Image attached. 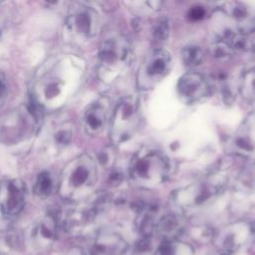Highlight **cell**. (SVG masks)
Masks as SVG:
<instances>
[{"instance_id": "6da1fadb", "label": "cell", "mask_w": 255, "mask_h": 255, "mask_svg": "<svg viewBox=\"0 0 255 255\" xmlns=\"http://www.w3.org/2000/svg\"><path fill=\"white\" fill-rule=\"evenodd\" d=\"M97 164L89 154H81L70 160L64 167L59 181L62 197L76 200L88 194L98 178Z\"/></svg>"}, {"instance_id": "7a4b0ae2", "label": "cell", "mask_w": 255, "mask_h": 255, "mask_svg": "<svg viewBox=\"0 0 255 255\" xmlns=\"http://www.w3.org/2000/svg\"><path fill=\"white\" fill-rule=\"evenodd\" d=\"M167 158L158 151H138L130 163L131 180L142 187H154L163 183L169 174Z\"/></svg>"}, {"instance_id": "3957f363", "label": "cell", "mask_w": 255, "mask_h": 255, "mask_svg": "<svg viewBox=\"0 0 255 255\" xmlns=\"http://www.w3.org/2000/svg\"><path fill=\"white\" fill-rule=\"evenodd\" d=\"M140 122L139 101L135 96L123 98L115 108L111 121V140L120 144L129 139L136 131Z\"/></svg>"}, {"instance_id": "277c9868", "label": "cell", "mask_w": 255, "mask_h": 255, "mask_svg": "<svg viewBox=\"0 0 255 255\" xmlns=\"http://www.w3.org/2000/svg\"><path fill=\"white\" fill-rule=\"evenodd\" d=\"M131 58V45L124 35L109 36L102 41L99 59L103 72L119 75L128 67Z\"/></svg>"}, {"instance_id": "5b68a950", "label": "cell", "mask_w": 255, "mask_h": 255, "mask_svg": "<svg viewBox=\"0 0 255 255\" xmlns=\"http://www.w3.org/2000/svg\"><path fill=\"white\" fill-rule=\"evenodd\" d=\"M172 58L164 49L150 51L141 62L136 74V86L141 91L155 87L170 71Z\"/></svg>"}, {"instance_id": "8992f818", "label": "cell", "mask_w": 255, "mask_h": 255, "mask_svg": "<svg viewBox=\"0 0 255 255\" xmlns=\"http://www.w3.org/2000/svg\"><path fill=\"white\" fill-rule=\"evenodd\" d=\"M66 28L77 40L92 39L100 30V16L94 8L82 3H75L69 9Z\"/></svg>"}, {"instance_id": "52a82bcc", "label": "cell", "mask_w": 255, "mask_h": 255, "mask_svg": "<svg viewBox=\"0 0 255 255\" xmlns=\"http://www.w3.org/2000/svg\"><path fill=\"white\" fill-rule=\"evenodd\" d=\"M177 93L184 104L193 105L205 100L211 93V87L203 75L188 72L179 78Z\"/></svg>"}, {"instance_id": "ba28073f", "label": "cell", "mask_w": 255, "mask_h": 255, "mask_svg": "<svg viewBox=\"0 0 255 255\" xmlns=\"http://www.w3.org/2000/svg\"><path fill=\"white\" fill-rule=\"evenodd\" d=\"M228 148L239 156H252L255 154V113L250 114L231 136Z\"/></svg>"}, {"instance_id": "9c48e42d", "label": "cell", "mask_w": 255, "mask_h": 255, "mask_svg": "<svg viewBox=\"0 0 255 255\" xmlns=\"http://www.w3.org/2000/svg\"><path fill=\"white\" fill-rule=\"evenodd\" d=\"M25 187L16 179L0 181V209L7 216L17 215L25 203Z\"/></svg>"}, {"instance_id": "30bf717a", "label": "cell", "mask_w": 255, "mask_h": 255, "mask_svg": "<svg viewBox=\"0 0 255 255\" xmlns=\"http://www.w3.org/2000/svg\"><path fill=\"white\" fill-rule=\"evenodd\" d=\"M221 188L207 178L206 181L192 183L173 193L174 200L180 205H200L217 194Z\"/></svg>"}, {"instance_id": "8fae6325", "label": "cell", "mask_w": 255, "mask_h": 255, "mask_svg": "<svg viewBox=\"0 0 255 255\" xmlns=\"http://www.w3.org/2000/svg\"><path fill=\"white\" fill-rule=\"evenodd\" d=\"M107 101L101 99L91 104L84 113L83 125L85 131L89 135H98L106 128L108 121V105Z\"/></svg>"}, {"instance_id": "7c38bea8", "label": "cell", "mask_w": 255, "mask_h": 255, "mask_svg": "<svg viewBox=\"0 0 255 255\" xmlns=\"http://www.w3.org/2000/svg\"><path fill=\"white\" fill-rule=\"evenodd\" d=\"M236 22V30L243 35L255 31V14L245 4L240 2L224 3L223 8Z\"/></svg>"}, {"instance_id": "4fadbf2b", "label": "cell", "mask_w": 255, "mask_h": 255, "mask_svg": "<svg viewBox=\"0 0 255 255\" xmlns=\"http://www.w3.org/2000/svg\"><path fill=\"white\" fill-rule=\"evenodd\" d=\"M127 249L126 242L118 235H104L98 238L92 255H122Z\"/></svg>"}, {"instance_id": "5bb4252c", "label": "cell", "mask_w": 255, "mask_h": 255, "mask_svg": "<svg viewBox=\"0 0 255 255\" xmlns=\"http://www.w3.org/2000/svg\"><path fill=\"white\" fill-rule=\"evenodd\" d=\"M220 39L225 41L231 47L234 53H242L251 49V42L249 41L247 36L241 34L236 29H224Z\"/></svg>"}, {"instance_id": "9a60e30c", "label": "cell", "mask_w": 255, "mask_h": 255, "mask_svg": "<svg viewBox=\"0 0 255 255\" xmlns=\"http://www.w3.org/2000/svg\"><path fill=\"white\" fill-rule=\"evenodd\" d=\"M239 93L250 104H255V67L245 71L240 78Z\"/></svg>"}, {"instance_id": "2e32d148", "label": "cell", "mask_w": 255, "mask_h": 255, "mask_svg": "<svg viewBox=\"0 0 255 255\" xmlns=\"http://www.w3.org/2000/svg\"><path fill=\"white\" fill-rule=\"evenodd\" d=\"M181 57L187 67H196L203 60V51L199 46L187 45L182 49Z\"/></svg>"}, {"instance_id": "e0dca14e", "label": "cell", "mask_w": 255, "mask_h": 255, "mask_svg": "<svg viewBox=\"0 0 255 255\" xmlns=\"http://www.w3.org/2000/svg\"><path fill=\"white\" fill-rule=\"evenodd\" d=\"M210 52H211L212 56L220 62L229 61L231 59V57L233 56V54H234L231 47L225 41H223L220 38L215 40L211 44Z\"/></svg>"}, {"instance_id": "ac0fdd59", "label": "cell", "mask_w": 255, "mask_h": 255, "mask_svg": "<svg viewBox=\"0 0 255 255\" xmlns=\"http://www.w3.org/2000/svg\"><path fill=\"white\" fill-rule=\"evenodd\" d=\"M180 222L175 215H165L162 217L158 223V229L163 235H174L179 231Z\"/></svg>"}, {"instance_id": "d6986e66", "label": "cell", "mask_w": 255, "mask_h": 255, "mask_svg": "<svg viewBox=\"0 0 255 255\" xmlns=\"http://www.w3.org/2000/svg\"><path fill=\"white\" fill-rule=\"evenodd\" d=\"M53 190V180L49 172L44 171L38 175L36 184H35V192L42 197L48 196Z\"/></svg>"}, {"instance_id": "ffe728a7", "label": "cell", "mask_w": 255, "mask_h": 255, "mask_svg": "<svg viewBox=\"0 0 255 255\" xmlns=\"http://www.w3.org/2000/svg\"><path fill=\"white\" fill-rule=\"evenodd\" d=\"M169 35V23L166 19L159 20L152 29V37L156 42H164Z\"/></svg>"}, {"instance_id": "44dd1931", "label": "cell", "mask_w": 255, "mask_h": 255, "mask_svg": "<svg viewBox=\"0 0 255 255\" xmlns=\"http://www.w3.org/2000/svg\"><path fill=\"white\" fill-rule=\"evenodd\" d=\"M240 183L246 187L255 188V165L247 166L239 176Z\"/></svg>"}, {"instance_id": "7402d4cb", "label": "cell", "mask_w": 255, "mask_h": 255, "mask_svg": "<svg viewBox=\"0 0 255 255\" xmlns=\"http://www.w3.org/2000/svg\"><path fill=\"white\" fill-rule=\"evenodd\" d=\"M99 160L104 166H112L115 162V153L112 148H106L99 154Z\"/></svg>"}, {"instance_id": "603a6c76", "label": "cell", "mask_w": 255, "mask_h": 255, "mask_svg": "<svg viewBox=\"0 0 255 255\" xmlns=\"http://www.w3.org/2000/svg\"><path fill=\"white\" fill-rule=\"evenodd\" d=\"M155 255H174V246L169 240H164L155 251Z\"/></svg>"}, {"instance_id": "cb8c5ba5", "label": "cell", "mask_w": 255, "mask_h": 255, "mask_svg": "<svg viewBox=\"0 0 255 255\" xmlns=\"http://www.w3.org/2000/svg\"><path fill=\"white\" fill-rule=\"evenodd\" d=\"M187 16L191 21H199L204 18L205 10L201 6H194L189 10Z\"/></svg>"}, {"instance_id": "d4e9b609", "label": "cell", "mask_w": 255, "mask_h": 255, "mask_svg": "<svg viewBox=\"0 0 255 255\" xmlns=\"http://www.w3.org/2000/svg\"><path fill=\"white\" fill-rule=\"evenodd\" d=\"M123 178H124V176L121 171L114 170L110 176V183L113 185H118L123 181Z\"/></svg>"}, {"instance_id": "484cf974", "label": "cell", "mask_w": 255, "mask_h": 255, "mask_svg": "<svg viewBox=\"0 0 255 255\" xmlns=\"http://www.w3.org/2000/svg\"><path fill=\"white\" fill-rule=\"evenodd\" d=\"M5 91H6V84L4 80L0 77V96H2Z\"/></svg>"}, {"instance_id": "4316f807", "label": "cell", "mask_w": 255, "mask_h": 255, "mask_svg": "<svg viewBox=\"0 0 255 255\" xmlns=\"http://www.w3.org/2000/svg\"><path fill=\"white\" fill-rule=\"evenodd\" d=\"M253 54H254V57H255V47L253 48Z\"/></svg>"}]
</instances>
